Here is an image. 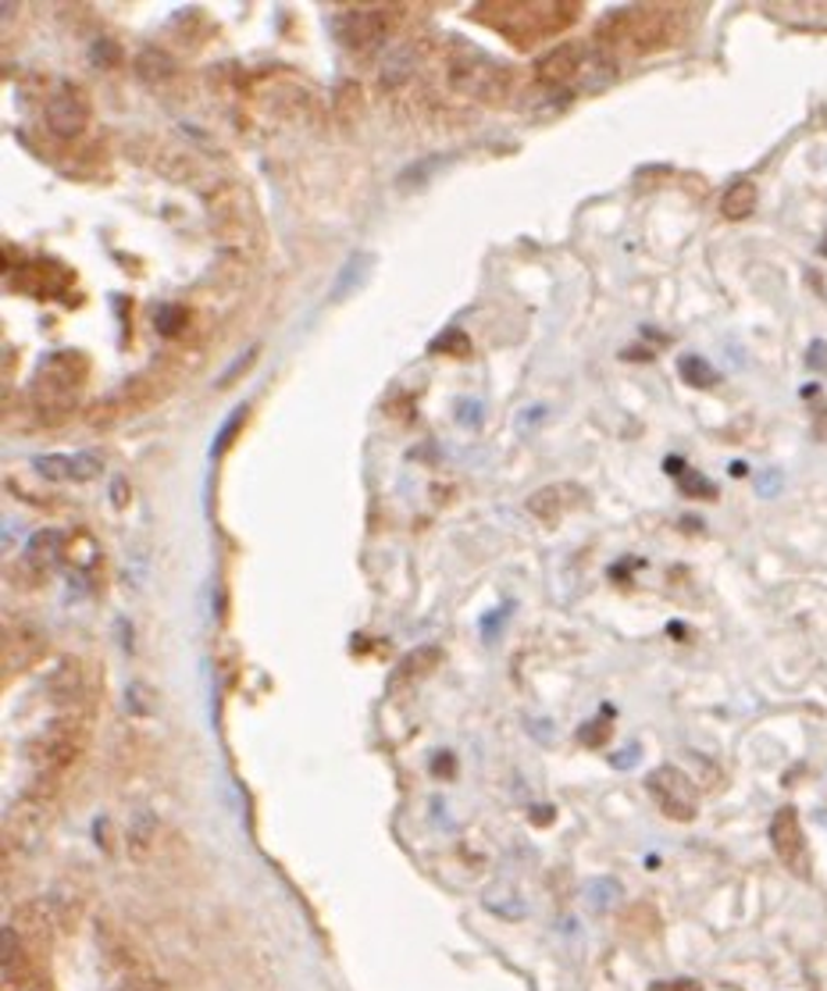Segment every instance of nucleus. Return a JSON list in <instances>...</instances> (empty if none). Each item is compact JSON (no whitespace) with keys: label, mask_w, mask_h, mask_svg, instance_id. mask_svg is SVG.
<instances>
[{"label":"nucleus","mask_w":827,"mask_h":991,"mask_svg":"<svg viewBox=\"0 0 827 991\" xmlns=\"http://www.w3.org/2000/svg\"><path fill=\"white\" fill-rule=\"evenodd\" d=\"M606 728H610V710H603L600 720H592V724L581 728V731H578V739L585 742V745H603V742H606Z\"/></svg>","instance_id":"nucleus-30"},{"label":"nucleus","mask_w":827,"mask_h":991,"mask_svg":"<svg viewBox=\"0 0 827 991\" xmlns=\"http://www.w3.org/2000/svg\"><path fill=\"white\" fill-rule=\"evenodd\" d=\"M678 488L684 496H692V499H714L717 496V488L709 485L703 474H692V471H681L678 474Z\"/></svg>","instance_id":"nucleus-28"},{"label":"nucleus","mask_w":827,"mask_h":991,"mask_svg":"<svg viewBox=\"0 0 827 991\" xmlns=\"http://www.w3.org/2000/svg\"><path fill=\"white\" fill-rule=\"evenodd\" d=\"M64 553H69L72 563L79 571H89V568H97L100 563V553H97L94 538H89L86 532H75L72 538H64Z\"/></svg>","instance_id":"nucleus-21"},{"label":"nucleus","mask_w":827,"mask_h":991,"mask_svg":"<svg viewBox=\"0 0 827 991\" xmlns=\"http://www.w3.org/2000/svg\"><path fill=\"white\" fill-rule=\"evenodd\" d=\"M645 789H650L653 803L661 806L670 820L689 823V820H695V814H700V792H695V784L684 778L678 767H670V764L656 767L653 775L645 778Z\"/></svg>","instance_id":"nucleus-6"},{"label":"nucleus","mask_w":827,"mask_h":991,"mask_svg":"<svg viewBox=\"0 0 827 991\" xmlns=\"http://www.w3.org/2000/svg\"><path fill=\"white\" fill-rule=\"evenodd\" d=\"M125 842L133 848V856H147L153 842H158V820L153 814H136L128 820V831H125Z\"/></svg>","instance_id":"nucleus-19"},{"label":"nucleus","mask_w":827,"mask_h":991,"mask_svg":"<svg viewBox=\"0 0 827 991\" xmlns=\"http://www.w3.org/2000/svg\"><path fill=\"white\" fill-rule=\"evenodd\" d=\"M186 321H189V311L178 304H164V307H158V314H153V325H158V332L168 339L178 336V332L186 329Z\"/></svg>","instance_id":"nucleus-22"},{"label":"nucleus","mask_w":827,"mask_h":991,"mask_svg":"<svg viewBox=\"0 0 827 991\" xmlns=\"http://www.w3.org/2000/svg\"><path fill=\"white\" fill-rule=\"evenodd\" d=\"M575 15L578 4H567V0H489L474 8L478 22H485L489 29L503 33L514 44H535L571 25Z\"/></svg>","instance_id":"nucleus-2"},{"label":"nucleus","mask_w":827,"mask_h":991,"mask_svg":"<svg viewBox=\"0 0 827 991\" xmlns=\"http://www.w3.org/2000/svg\"><path fill=\"white\" fill-rule=\"evenodd\" d=\"M678 375H681L684 385H692V389H709V385H717V382H720V371H717L714 364H709V360L695 357V354H689V357H681V360H678Z\"/></svg>","instance_id":"nucleus-18"},{"label":"nucleus","mask_w":827,"mask_h":991,"mask_svg":"<svg viewBox=\"0 0 827 991\" xmlns=\"http://www.w3.org/2000/svg\"><path fill=\"white\" fill-rule=\"evenodd\" d=\"M368 264H371V257H368V253H360V257H350V264H346V268H343V272H340V282H335V289L329 293V300H343V296H346V289H350V286H354V282H360V272H365V268H368Z\"/></svg>","instance_id":"nucleus-26"},{"label":"nucleus","mask_w":827,"mask_h":991,"mask_svg":"<svg viewBox=\"0 0 827 991\" xmlns=\"http://www.w3.org/2000/svg\"><path fill=\"white\" fill-rule=\"evenodd\" d=\"M756 200H760L756 183H749V178H739V183H731L728 189H724V197H720V214L728 218V222H745V218L756 211Z\"/></svg>","instance_id":"nucleus-17"},{"label":"nucleus","mask_w":827,"mask_h":991,"mask_svg":"<svg viewBox=\"0 0 827 991\" xmlns=\"http://www.w3.org/2000/svg\"><path fill=\"white\" fill-rule=\"evenodd\" d=\"M393 25L390 8H350L335 18V36L346 50H374Z\"/></svg>","instance_id":"nucleus-7"},{"label":"nucleus","mask_w":827,"mask_h":991,"mask_svg":"<svg viewBox=\"0 0 827 991\" xmlns=\"http://www.w3.org/2000/svg\"><path fill=\"white\" fill-rule=\"evenodd\" d=\"M103 471V457L94 454V449H83V454L72 457V482H94L100 479Z\"/></svg>","instance_id":"nucleus-25"},{"label":"nucleus","mask_w":827,"mask_h":991,"mask_svg":"<svg viewBox=\"0 0 827 991\" xmlns=\"http://www.w3.org/2000/svg\"><path fill=\"white\" fill-rule=\"evenodd\" d=\"M136 75L144 79L147 86H161V83H172L178 75V61L168 54L161 47H144L133 61Z\"/></svg>","instance_id":"nucleus-15"},{"label":"nucleus","mask_w":827,"mask_h":991,"mask_svg":"<svg viewBox=\"0 0 827 991\" xmlns=\"http://www.w3.org/2000/svg\"><path fill=\"white\" fill-rule=\"evenodd\" d=\"M64 557V535L54 532V528H44V532H36L29 538V546H25V563L36 571H47L50 563H58Z\"/></svg>","instance_id":"nucleus-16"},{"label":"nucleus","mask_w":827,"mask_h":991,"mask_svg":"<svg viewBox=\"0 0 827 991\" xmlns=\"http://www.w3.org/2000/svg\"><path fill=\"white\" fill-rule=\"evenodd\" d=\"M89 731H94V706L89 703L69 706V710H61L44 728V735L29 745L33 767L40 770V789L47 784V792H54L61 778L79 764L86 753Z\"/></svg>","instance_id":"nucleus-1"},{"label":"nucleus","mask_w":827,"mask_h":991,"mask_svg":"<svg viewBox=\"0 0 827 991\" xmlns=\"http://www.w3.org/2000/svg\"><path fill=\"white\" fill-rule=\"evenodd\" d=\"M47 653V635L29 621H8L4 624V653H0V664H4V678H15L22 671L40 660Z\"/></svg>","instance_id":"nucleus-10"},{"label":"nucleus","mask_w":827,"mask_h":991,"mask_svg":"<svg viewBox=\"0 0 827 991\" xmlns=\"http://www.w3.org/2000/svg\"><path fill=\"white\" fill-rule=\"evenodd\" d=\"M670 25H675V15L664 8H625L606 15L600 25V44L606 47H631L645 54V50H656L661 44L670 40Z\"/></svg>","instance_id":"nucleus-4"},{"label":"nucleus","mask_w":827,"mask_h":991,"mask_svg":"<svg viewBox=\"0 0 827 991\" xmlns=\"http://www.w3.org/2000/svg\"><path fill=\"white\" fill-rule=\"evenodd\" d=\"M781 485H785L781 471H767L764 479L756 482V493H760V496H778V493H781Z\"/></svg>","instance_id":"nucleus-32"},{"label":"nucleus","mask_w":827,"mask_h":991,"mask_svg":"<svg viewBox=\"0 0 827 991\" xmlns=\"http://www.w3.org/2000/svg\"><path fill=\"white\" fill-rule=\"evenodd\" d=\"M122 991H164L161 984H153V981H133L128 988H122Z\"/></svg>","instance_id":"nucleus-37"},{"label":"nucleus","mask_w":827,"mask_h":991,"mask_svg":"<svg viewBox=\"0 0 827 991\" xmlns=\"http://www.w3.org/2000/svg\"><path fill=\"white\" fill-rule=\"evenodd\" d=\"M247 414H250V407H236L229 414V421L222 424V432H218V439H214V446H211V457H222L225 449L232 446V439L239 435V429L247 424Z\"/></svg>","instance_id":"nucleus-23"},{"label":"nucleus","mask_w":827,"mask_h":991,"mask_svg":"<svg viewBox=\"0 0 827 991\" xmlns=\"http://www.w3.org/2000/svg\"><path fill=\"white\" fill-rule=\"evenodd\" d=\"M650 991H703V984L692 981V977H678V981H656Z\"/></svg>","instance_id":"nucleus-33"},{"label":"nucleus","mask_w":827,"mask_h":991,"mask_svg":"<svg viewBox=\"0 0 827 991\" xmlns=\"http://www.w3.org/2000/svg\"><path fill=\"white\" fill-rule=\"evenodd\" d=\"M581 499H585V493H581L578 485H546V488H539V493L528 496L524 507L539 521H557L564 510L578 507Z\"/></svg>","instance_id":"nucleus-14"},{"label":"nucleus","mask_w":827,"mask_h":991,"mask_svg":"<svg viewBox=\"0 0 827 991\" xmlns=\"http://www.w3.org/2000/svg\"><path fill=\"white\" fill-rule=\"evenodd\" d=\"M11 286L22 289V293L40 296V300H50V296H61V289L69 286V272L58 268L54 261H29L15 272Z\"/></svg>","instance_id":"nucleus-13"},{"label":"nucleus","mask_w":827,"mask_h":991,"mask_svg":"<svg viewBox=\"0 0 827 991\" xmlns=\"http://www.w3.org/2000/svg\"><path fill=\"white\" fill-rule=\"evenodd\" d=\"M111 504L114 507H125L128 504V482L125 479H114L111 482Z\"/></svg>","instance_id":"nucleus-36"},{"label":"nucleus","mask_w":827,"mask_h":991,"mask_svg":"<svg viewBox=\"0 0 827 991\" xmlns=\"http://www.w3.org/2000/svg\"><path fill=\"white\" fill-rule=\"evenodd\" d=\"M89 58H94L97 69H114V64L122 61V50H119V44H111V40H97L94 44V54H89Z\"/></svg>","instance_id":"nucleus-29"},{"label":"nucleus","mask_w":827,"mask_h":991,"mask_svg":"<svg viewBox=\"0 0 827 991\" xmlns=\"http://www.w3.org/2000/svg\"><path fill=\"white\" fill-rule=\"evenodd\" d=\"M89 114H94V108H89V97L83 86L64 83L58 94L47 100V128L58 139L83 136V128L89 125Z\"/></svg>","instance_id":"nucleus-9"},{"label":"nucleus","mask_w":827,"mask_h":991,"mask_svg":"<svg viewBox=\"0 0 827 991\" xmlns=\"http://www.w3.org/2000/svg\"><path fill=\"white\" fill-rule=\"evenodd\" d=\"M585 61H589V54H585V47L581 44H560V47H553L539 58L535 79L542 86H564V83H571L581 69H585Z\"/></svg>","instance_id":"nucleus-11"},{"label":"nucleus","mask_w":827,"mask_h":991,"mask_svg":"<svg viewBox=\"0 0 827 991\" xmlns=\"http://www.w3.org/2000/svg\"><path fill=\"white\" fill-rule=\"evenodd\" d=\"M432 354H454V357H468L471 354V339L464 332L449 329L439 339H432Z\"/></svg>","instance_id":"nucleus-27"},{"label":"nucleus","mask_w":827,"mask_h":991,"mask_svg":"<svg viewBox=\"0 0 827 991\" xmlns=\"http://www.w3.org/2000/svg\"><path fill=\"white\" fill-rule=\"evenodd\" d=\"M435 667H439V646H421L396 667V681H418L424 674H432Z\"/></svg>","instance_id":"nucleus-20"},{"label":"nucleus","mask_w":827,"mask_h":991,"mask_svg":"<svg viewBox=\"0 0 827 991\" xmlns=\"http://www.w3.org/2000/svg\"><path fill=\"white\" fill-rule=\"evenodd\" d=\"M33 471L47 482H72V457H36Z\"/></svg>","instance_id":"nucleus-24"},{"label":"nucleus","mask_w":827,"mask_h":991,"mask_svg":"<svg viewBox=\"0 0 827 991\" xmlns=\"http://www.w3.org/2000/svg\"><path fill=\"white\" fill-rule=\"evenodd\" d=\"M254 357H257V346H250V350H247V354H243V357L236 360V364H232V371H225V375H222V385H229L232 379H236V375H239V371H247Z\"/></svg>","instance_id":"nucleus-35"},{"label":"nucleus","mask_w":827,"mask_h":991,"mask_svg":"<svg viewBox=\"0 0 827 991\" xmlns=\"http://www.w3.org/2000/svg\"><path fill=\"white\" fill-rule=\"evenodd\" d=\"M770 845L795 878H810V848H806V834H803V823H799L795 806H781L778 814H774Z\"/></svg>","instance_id":"nucleus-8"},{"label":"nucleus","mask_w":827,"mask_h":991,"mask_svg":"<svg viewBox=\"0 0 827 991\" xmlns=\"http://www.w3.org/2000/svg\"><path fill=\"white\" fill-rule=\"evenodd\" d=\"M47 696L54 699L61 710L89 703V671H86V664L83 660L58 664V671L47 678Z\"/></svg>","instance_id":"nucleus-12"},{"label":"nucleus","mask_w":827,"mask_h":991,"mask_svg":"<svg viewBox=\"0 0 827 991\" xmlns=\"http://www.w3.org/2000/svg\"><path fill=\"white\" fill-rule=\"evenodd\" d=\"M457 414H460L464 424H478V418H482V400H464L457 407Z\"/></svg>","instance_id":"nucleus-34"},{"label":"nucleus","mask_w":827,"mask_h":991,"mask_svg":"<svg viewBox=\"0 0 827 991\" xmlns=\"http://www.w3.org/2000/svg\"><path fill=\"white\" fill-rule=\"evenodd\" d=\"M806 368H813V371H827V343H824V339L810 343V350H806Z\"/></svg>","instance_id":"nucleus-31"},{"label":"nucleus","mask_w":827,"mask_h":991,"mask_svg":"<svg viewBox=\"0 0 827 991\" xmlns=\"http://www.w3.org/2000/svg\"><path fill=\"white\" fill-rule=\"evenodd\" d=\"M449 86H454L460 97L478 100V104H503V100L510 97L514 75L507 64L468 50V54H457L449 61Z\"/></svg>","instance_id":"nucleus-5"},{"label":"nucleus","mask_w":827,"mask_h":991,"mask_svg":"<svg viewBox=\"0 0 827 991\" xmlns=\"http://www.w3.org/2000/svg\"><path fill=\"white\" fill-rule=\"evenodd\" d=\"M86 375H89V360L79 350L50 354L29 382V400L36 418L47 424L69 418L75 404H79V389L86 385Z\"/></svg>","instance_id":"nucleus-3"}]
</instances>
